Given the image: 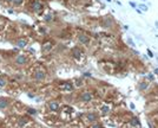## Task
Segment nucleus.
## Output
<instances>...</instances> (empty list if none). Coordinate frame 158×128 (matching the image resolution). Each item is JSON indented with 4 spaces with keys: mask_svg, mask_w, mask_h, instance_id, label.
Masks as SVG:
<instances>
[{
    "mask_svg": "<svg viewBox=\"0 0 158 128\" xmlns=\"http://www.w3.org/2000/svg\"><path fill=\"white\" fill-rule=\"evenodd\" d=\"M14 63H15V65H18V67H23V65H25V64L27 63L26 56H24V55H20V56H18V57L15 58Z\"/></svg>",
    "mask_w": 158,
    "mask_h": 128,
    "instance_id": "f257e3e1",
    "label": "nucleus"
},
{
    "mask_svg": "<svg viewBox=\"0 0 158 128\" xmlns=\"http://www.w3.org/2000/svg\"><path fill=\"white\" fill-rule=\"evenodd\" d=\"M41 8H43V4L40 1H38V0L33 1L32 4H31V10H32L33 12H40Z\"/></svg>",
    "mask_w": 158,
    "mask_h": 128,
    "instance_id": "f03ea898",
    "label": "nucleus"
},
{
    "mask_svg": "<svg viewBox=\"0 0 158 128\" xmlns=\"http://www.w3.org/2000/svg\"><path fill=\"white\" fill-rule=\"evenodd\" d=\"M33 77H34V80L35 81H43V80H45V77H46V75L44 71H40V70H37L34 75H33Z\"/></svg>",
    "mask_w": 158,
    "mask_h": 128,
    "instance_id": "7ed1b4c3",
    "label": "nucleus"
},
{
    "mask_svg": "<svg viewBox=\"0 0 158 128\" xmlns=\"http://www.w3.org/2000/svg\"><path fill=\"white\" fill-rule=\"evenodd\" d=\"M48 108H50V110H52V112H57V110L59 109V103L57 101H50L48 102Z\"/></svg>",
    "mask_w": 158,
    "mask_h": 128,
    "instance_id": "20e7f679",
    "label": "nucleus"
},
{
    "mask_svg": "<svg viewBox=\"0 0 158 128\" xmlns=\"http://www.w3.org/2000/svg\"><path fill=\"white\" fill-rule=\"evenodd\" d=\"M91 99H92V95H91V93H89V91H85V93L81 94V101L89 102L91 101Z\"/></svg>",
    "mask_w": 158,
    "mask_h": 128,
    "instance_id": "39448f33",
    "label": "nucleus"
},
{
    "mask_svg": "<svg viewBox=\"0 0 158 128\" xmlns=\"http://www.w3.org/2000/svg\"><path fill=\"white\" fill-rule=\"evenodd\" d=\"M27 44H28V43H27V41H25V39H18L15 45L18 47H21V49H23V47H26Z\"/></svg>",
    "mask_w": 158,
    "mask_h": 128,
    "instance_id": "423d86ee",
    "label": "nucleus"
},
{
    "mask_svg": "<svg viewBox=\"0 0 158 128\" xmlns=\"http://www.w3.org/2000/svg\"><path fill=\"white\" fill-rule=\"evenodd\" d=\"M8 107V100L6 99H0V110L1 109H5Z\"/></svg>",
    "mask_w": 158,
    "mask_h": 128,
    "instance_id": "0eeeda50",
    "label": "nucleus"
},
{
    "mask_svg": "<svg viewBox=\"0 0 158 128\" xmlns=\"http://www.w3.org/2000/svg\"><path fill=\"white\" fill-rule=\"evenodd\" d=\"M78 39H79V42H81L83 44H86V43L89 42V38H87L86 36H84V34H80L78 37Z\"/></svg>",
    "mask_w": 158,
    "mask_h": 128,
    "instance_id": "6e6552de",
    "label": "nucleus"
},
{
    "mask_svg": "<svg viewBox=\"0 0 158 128\" xmlns=\"http://www.w3.org/2000/svg\"><path fill=\"white\" fill-rule=\"evenodd\" d=\"M6 83H7V78L5 76H1V77H0V88L5 87Z\"/></svg>",
    "mask_w": 158,
    "mask_h": 128,
    "instance_id": "1a4fd4ad",
    "label": "nucleus"
},
{
    "mask_svg": "<svg viewBox=\"0 0 158 128\" xmlns=\"http://www.w3.org/2000/svg\"><path fill=\"white\" fill-rule=\"evenodd\" d=\"M61 87L64 88L65 90H67V91H71V90H72V86H71L70 83H65V84H63Z\"/></svg>",
    "mask_w": 158,
    "mask_h": 128,
    "instance_id": "9d476101",
    "label": "nucleus"
},
{
    "mask_svg": "<svg viewBox=\"0 0 158 128\" xmlns=\"http://www.w3.org/2000/svg\"><path fill=\"white\" fill-rule=\"evenodd\" d=\"M86 117H87L89 121H96V119H97V116H96L94 114H87Z\"/></svg>",
    "mask_w": 158,
    "mask_h": 128,
    "instance_id": "9b49d317",
    "label": "nucleus"
},
{
    "mask_svg": "<svg viewBox=\"0 0 158 128\" xmlns=\"http://www.w3.org/2000/svg\"><path fill=\"white\" fill-rule=\"evenodd\" d=\"M109 112H110V108L107 107V106H104V107H102V113H103L104 115H106L107 113H109Z\"/></svg>",
    "mask_w": 158,
    "mask_h": 128,
    "instance_id": "f8f14e48",
    "label": "nucleus"
},
{
    "mask_svg": "<svg viewBox=\"0 0 158 128\" xmlns=\"http://www.w3.org/2000/svg\"><path fill=\"white\" fill-rule=\"evenodd\" d=\"M24 2V0H12V4H13L14 6H19Z\"/></svg>",
    "mask_w": 158,
    "mask_h": 128,
    "instance_id": "ddd939ff",
    "label": "nucleus"
},
{
    "mask_svg": "<svg viewBox=\"0 0 158 128\" xmlns=\"http://www.w3.org/2000/svg\"><path fill=\"white\" fill-rule=\"evenodd\" d=\"M52 47V45H51V43H45V45L43 46V51H46V50H50Z\"/></svg>",
    "mask_w": 158,
    "mask_h": 128,
    "instance_id": "4468645a",
    "label": "nucleus"
},
{
    "mask_svg": "<svg viewBox=\"0 0 158 128\" xmlns=\"http://www.w3.org/2000/svg\"><path fill=\"white\" fill-rule=\"evenodd\" d=\"M73 56H74V57H79V56H80V51H79L78 49H74V50H73Z\"/></svg>",
    "mask_w": 158,
    "mask_h": 128,
    "instance_id": "2eb2a0df",
    "label": "nucleus"
},
{
    "mask_svg": "<svg viewBox=\"0 0 158 128\" xmlns=\"http://www.w3.org/2000/svg\"><path fill=\"white\" fill-rule=\"evenodd\" d=\"M27 112H28V113H30L31 115H35V114H37L35 109H33V108H28V109H27Z\"/></svg>",
    "mask_w": 158,
    "mask_h": 128,
    "instance_id": "dca6fc26",
    "label": "nucleus"
},
{
    "mask_svg": "<svg viewBox=\"0 0 158 128\" xmlns=\"http://www.w3.org/2000/svg\"><path fill=\"white\" fill-rule=\"evenodd\" d=\"M131 125H132V126H140V123L137 121V119H133V120H132V122H131Z\"/></svg>",
    "mask_w": 158,
    "mask_h": 128,
    "instance_id": "f3484780",
    "label": "nucleus"
},
{
    "mask_svg": "<svg viewBox=\"0 0 158 128\" xmlns=\"http://www.w3.org/2000/svg\"><path fill=\"white\" fill-rule=\"evenodd\" d=\"M139 7H140V10H142V11H145V12L148 11V6H145L144 4H142V5H139Z\"/></svg>",
    "mask_w": 158,
    "mask_h": 128,
    "instance_id": "a211bd4d",
    "label": "nucleus"
},
{
    "mask_svg": "<svg viewBox=\"0 0 158 128\" xmlns=\"http://www.w3.org/2000/svg\"><path fill=\"white\" fill-rule=\"evenodd\" d=\"M146 88H148V83H142V84H140V89H142V90H143V89H146Z\"/></svg>",
    "mask_w": 158,
    "mask_h": 128,
    "instance_id": "6ab92c4d",
    "label": "nucleus"
},
{
    "mask_svg": "<svg viewBox=\"0 0 158 128\" xmlns=\"http://www.w3.org/2000/svg\"><path fill=\"white\" fill-rule=\"evenodd\" d=\"M127 42H129V43H130V45H132V46H135V43H133V42H132V39H131V38H127Z\"/></svg>",
    "mask_w": 158,
    "mask_h": 128,
    "instance_id": "aec40b11",
    "label": "nucleus"
},
{
    "mask_svg": "<svg viewBox=\"0 0 158 128\" xmlns=\"http://www.w3.org/2000/svg\"><path fill=\"white\" fill-rule=\"evenodd\" d=\"M51 19H52L51 14H47V17H45V20H51Z\"/></svg>",
    "mask_w": 158,
    "mask_h": 128,
    "instance_id": "412c9836",
    "label": "nucleus"
},
{
    "mask_svg": "<svg viewBox=\"0 0 158 128\" xmlns=\"http://www.w3.org/2000/svg\"><path fill=\"white\" fill-rule=\"evenodd\" d=\"M130 5H131V6L133 7V8H137V5H136V4L133 2V1H130Z\"/></svg>",
    "mask_w": 158,
    "mask_h": 128,
    "instance_id": "4be33fe9",
    "label": "nucleus"
},
{
    "mask_svg": "<svg viewBox=\"0 0 158 128\" xmlns=\"http://www.w3.org/2000/svg\"><path fill=\"white\" fill-rule=\"evenodd\" d=\"M148 54H149V56H150V57H153V54H152L150 50H148Z\"/></svg>",
    "mask_w": 158,
    "mask_h": 128,
    "instance_id": "5701e85b",
    "label": "nucleus"
},
{
    "mask_svg": "<svg viewBox=\"0 0 158 128\" xmlns=\"http://www.w3.org/2000/svg\"><path fill=\"white\" fill-rule=\"evenodd\" d=\"M130 107H131V109H135V104H133V103H131V104H130Z\"/></svg>",
    "mask_w": 158,
    "mask_h": 128,
    "instance_id": "b1692460",
    "label": "nucleus"
},
{
    "mask_svg": "<svg viewBox=\"0 0 158 128\" xmlns=\"http://www.w3.org/2000/svg\"><path fill=\"white\" fill-rule=\"evenodd\" d=\"M155 71H156V74H158V68L156 69V70H155Z\"/></svg>",
    "mask_w": 158,
    "mask_h": 128,
    "instance_id": "393cba45",
    "label": "nucleus"
},
{
    "mask_svg": "<svg viewBox=\"0 0 158 128\" xmlns=\"http://www.w3.org/2000/svg\"><path fill=\"white\" fill-rule=\"evenodd\" d=\"M6 1H11V2H12V0H6Z\"/></svg>",
    "mask_w": 158,
    "mask_h": 128,
    "instance_id": "a878e982",
    "label": "nucleus"
},
{
    "mask_svg": "<svg viewBox=\"0 0 158 128\" xmlns=\"http://www.w3.org/2000/svg\"><path fill=\"white\" fill-rule=\"evenodd\" d=\"M0 63H1V57H0Z\"/></svg>",
    "mask_w": 158,
    "mask_h": 128,
    "instance_id": "bb28decb",
    "label": "nucleus"
}]
</instances>
